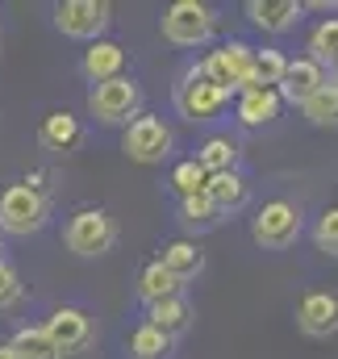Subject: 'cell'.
<instances>
[{
	"label": "cell",
	"mask_w": 338,
	"mask_h": 359,
	"mask_svg": "<svg viewBox=\"0 0 338 359\" xmlns=\"http://www.w3.org/2000/svg\"><path fill=\"white\" fill-rule=\"evenodd\" d=\"M50 222V196L34 184H8L0 192V234L13 238H29Z\"/></svg>",
	"instance_id": "6da1fadb"
},
{
	"label": "cell",
	"mask_w": 338,
	"mask_h": 359,
	"mask_svg": "<svg viewBox=\"0 0 338 359\" xmlns=\"http://www.w3.org/2000/svg\"><path fill=\"white\" fill-rule=\"evenodd\" d=\"M251 50L255 46L243 42V38L217 42V46L196 63V72H201L209 84H217L226 96H238V92L251 88Z\"/></svg>",
	"instance_id": "7a4b0ae2"
},
{
	"label": "cell",
	"mask_w": 338,
	"mask_h": 359,
	"mask_svg": "<svg viewBox=\"0 0 338 359\" xmlns=\"http://www.w3.org/2000/svg\"><path fill=\"white\" fill-rule=\"evenodd\" d=\"M217 29V13L205 0H175L159 17V34L171 46H205Z\"/></svg>",
	"instance_id": "3957f363"
},
{
	"label": "cell",
	"mask_w": 338,
	"mask_h": 359,
	"mask_svg": "<svg viewBox=\"0 0 338 359\" xmlns=\"http://www.w3.org/2000/svg\"><path fill=\"white\" fill-rule=\"evenodd\" d=\"M63 243L67 251H76L80 259H96V255H109L113 243H117V222L104 213V209H76L63 226Z\"/></svg>",
	"instance_id": "277c9868"
},
{
	"label": "cell",
	"mask_w": 338,
	"mask_h": 359,
	"mask_svg": "<svg viewBox=\"0 0 338 359\" xmlns=\"http://www.w3.org/2000/svg\"><path fill=\"white\" fill-rule=\"evenodd\" d=\"M138 104H142V92H138V84L130 76L92 84V92H88V113L100 126H130L138 117Z\"/></svg>",
	"instance_id": "5b68a950"
},
{
	"label": "cell",
	"mask_w": 338,
	"mask_h": 359,
	"mask_svg": "<svg viewBox=\"0 0 338 359\" xmlns=\"http://www.w3.org/2000/svg\"><path fill=\"white\" fill-rule=\"evenodd\" d=\"M175 109H180V117L184 121H217L226 109H230V96L217 88V84H209L196 67H188L184 76H180V84H175Z\"/></svg>",
	"instance_id": "8992f818"
},
{
	"label": "cell",
	"mask_w": 338,
	"mask_h": 359,
	"mask_svg": "<svg viewBox=\"0 0 338 359\" xmlns=\"http://www.w3.org/2000/svg\"><path fill=\"white\" fill-rule=\"evenodd\" d=\"M251 238L263 251H288L301 238V209L292 201H267L251 217Z\"/></svg>",
	"instance_id": "52a82bcc"
},
{
	"label": "cell",
	"mask_w": 338,
	"mask_h": 359,
	"mask_svg": "<svg viewBox=\"0 0 338 359\" xmlns=\"http://www.w3.org/2000/svg\"><path fill=\"white\" fill-rule=\"evenodd\" d=\"M171 126L163 117H155V113H138L130 126H126V134H121V151L134 159V163H163L171 155Z\"/></svg>",
	"instance_id": "ba28073f"
},
{
	"label": "cell",
	"mask_w": 338,
	"mask_h": 359,
	"mask_svg": "<svg viewBox=\"0 0 338 359\" xmlns=\"http://www.w3.org/2000/svg\"><path fill=\"white\" fill-rule=\"evenodd\" d=\"M109 21H113V8L104 0H59L55 4V25L80 42H96L109 29Z\"/></svg>",
	"instance_id": "9c48e42d"
},
{
	"label": "cell",
	"mask_w": 338,
	"mask_h": 359,
	"mask_svg": "<svg viewBox=\"0 0 338 359\" xmlns=\"http://www.w3.org/2000/svg\"><path fill=\"white\" fill-rule=\"evenodd\" d=\"M42 330L50 334V343L59 347V355L84 351L88 343H92V318H88L80 305H59V309L42 322Z\"/></svg>",
	"instance_id": "30bf717a"
},
{
	"label": "cell",
	"mask_w": 338,
	"mask_h": 359,
	"mask_svg": "<svg viewBox=\"0 0 338 359\" xmlns=\"http://www.w3.org/2000/svg\"><path fill=\"white\" fill-rule=\"evenodd\" d=\"M297 326L309 339H330V334H338V292H326V288L305 292L297 301Z\"/></svg>",
	"instance_id": "8fae6325"
},
{
	"label": "cell",
	"mask_w": 338,
	"mask_h": 359,
	"mask_svg": "<svg viewBox=\"0 0 338 359\" xmlns=\"http://www.w3.org/2000/svg\"><path fill=\"white\" fill-rule=\"evenodd\" d=\"M326 84V67H318L309 55H297V59H288V67H284V80H280V100L284 104H305L313 92Z\"/></svg>",
	"instance_id": "7c38bea8"
},
{
	"label": "cell",
	"mask_w": 338,
	"mask_h": 359,
	"mask_svg": "<svg viewBox=\"0 0 338 359\" xmlns=\"http://www.w3.org/2000/svg\"><path fill=\"white\" fill-rule=\"evenodd\" d=\"M38 142H42L46 151H55V155H72V151H80V142H84V126H80L76 113L55 109V113H46L42 126H38Z\"/></svg>",
	"instance_id": "4fadbf2b"
},
{
	"label": "cell",
	"mask_w": 338,
	"mask_h": 359,
	"mask_svg": "<svg viewBox=\"0 0 338 359\" xmlns=\"http://www.w3.org/2000/svg\"><path fill=\"white\" fill-rule=\"evenodd\" d=\"M247 17L263 34H288L305 17V4L301 0H247Z\"/></svg>",
	"instance_id": "5bb4252c"
},
{
	"label": "cell",
	"mask_w": 338,
	"mask_h": 359,
	"mask_svg": "<svg viewBox=\"0 0 338 359\" xmlns=\"http://www.w3.org/2000/svg\"><path fill=\"white\" fill-rule=\"evenodd\" d=\"M280 109H284V100H280L276 88H247V92L234 96V117H238V126H247V130L271 126V121L280 117Z\"/></svg>",
	"instance_id": "9a60e30c"
},
{
	"label": "cell",
	"mask_w": 338,
	"mask_h": 359,
	"mask_svg": "<svg viewBox=\"0 0 338 359\" xmlns=\"http://www.w3.org/2000/svg\"><path fill=\"white\" fill-rule=\"evenodd\" d=\"M126 46L113 42V38H96L92 46L84 50V76L92 84H104V80H117L126 76Z\"/></svg>",
	"instance_id": "2e32d148"
},
{
	"label": "cell",
	"mask_w": 338,
	"mask_h": 359,
	"mask_svg": "<svg viewBox=\"0 0 338 359\" xmlns=\"http://www.w3.org/2000/svg\"><path fill=\"white\" fill-rule=\"evenodd\" d=\"M205 196H209V205L226 217V213H238V209L251 201V184L238 176V168H234V172H217V176L205 180Z\"/></svg>",
	"instance_id": "e0dca14e"
},
{
	"label": "cell",
	"mask_w": 338,
	"mask_h": 359,
	"mask_svg": "<svg viewBox=\"0 0 338 359\" xmlns=\"http://www.w3.org/2000/svg\"><path fill=\"white\" fill-rule=\"evenodd\" d=\"M159 264L184 284V280H196V276L205 271V251H201L192 238H171L168 247H163V255H159Z\"/></svg>",
	"instance_id": "ac0fdd59"
},
{
	"label": "cell",
	"mask_w": 338,
	"mask_h": 359,
	"mask_svg": "<svg viewBox=\"0 0 338 359\" xmlns=\"http://www.w3.org/2000/svg\"><path fill=\"white\" fill-rule=\"evenodd\" d=\"M147 322L155 326V330H163L171 343L192 326V305L184 301V297H168V301H155V305H147Z\"/></svg>",
	"instance_id": "d6986e66"
},
{
	"label": "cell",
	"mask_w": 338,
	"mask_h": 359,
	"mask_svg": "<svg viewBox=\"0 0 338 359\" xmlns=\"http://www.w3.org/2000/svg\"><path fill=\"white\" fill-rule=\"evenodd\" d=\"M196 163L205 168V176L234 172V168H238V142H234L230 134H209V138L196 147Z\"/></svg>",
	"instance_id": "ffe728a7"
},
{
	"label": "cell",
	"mask_w": 338,
	"mask_h": 359,
	"mask_svg": "<svg viewBox=\"0 0 338 359\" xmlns=\"http://www.w3.org/2000/svg\"><path fill=\"white\" fill-rule=\"evenodd\" d=\"M180 288H184V284H180V280L159 264V259H151L147 268L138 271V301H142V305H155V301L180 297Z\"/></svg>",
	"instance_id": "44dd1931"
},
{
	"label": "cell",
	"mask_w": 338,
	"mask_h": 359,
	"mask_svg": "<svg viewBox=\"0 0 338 359\" xmlns=\"http://www.w3.org/2000/svg\"><path fill=\"white\" fill-rule=\"evenodd\" d=\"M288 67V55L276 46H255L251 50V88H280Z\"/></svg>",
	"instance_id": "7402d4cb"
},
{
	"label": "cell",
	"mask_w": 338,
	"mask_h": 359,
	"mask_svg": "<svg viewBox=\"0 0 338 359\" xmlns=\"http://www.w3.org/2000/svg\"><path fill=\"white\" fill-rule=\"evenodd\" d=\"M305 55L318 63V67H334L338 63V17H322L313 29H309V42H305Z\"/></svg>",
	"instance_id": "603a6c76"
},
{
	"label": "cell",
	"mask_w": 338,
	"mask_h": 359,
	"mask_svg": "<svg viewBox=\"0 0 338 359\" xmlns=\"http://www.w3.org/2000/svg\"><path fill=\"white\" fill-rule=\"evenodd\" d=\"M8 347L17 351V359H63L42 326H17V334L8 339Z\"/></svg>",
	"instance_id": "cb8c5ba5"
},
{
	"label": "cell",
	"mask_w": 338,
	"mask_h": 359,
	"mask_svg": "<svg viewBox=\"0 0 338 359\" xmlns=\"http://www.w3.org/2000/svg\"><path fill=\"white\" fill-rule=\"evenodd\" d=\"M301 113H305V121H309V126L338 130V88L326 80L322 88H318L309 100H305V104H301Z\"/></svg>",
	"instance_id": "d4e9b609"
},
{
	"label": "cell",
	"mask_w": 338,
	"mask_h": 359,
	"mask_svg": "<svg viewBox=\"0 0 338 359\" xmlns=\"http://www.w3.org/2000/svg\"><path fill=\"white\" fill-rule=\"evenodd\" d=\"M175 347L163 330H155L151 322H138L130 330V355L134 359H168V351Z\"/></svg>",
	"instance_id": "484cf974"
},
{
	"label": "cell",
	"mask_w": 338,
	"mask_h": 359,
	"mask_svg": "<svg viewBox=\"0 0 338 359\" xmlns=\"http://www.w3.org/2000/svg\"><path fill=\"white\" fill-rule=\"evenodd\" d=\"M180 222H184L188 230H213V226L222 222V213L209 205L205 192H196V196H180Z\"/></svg>",
	"instance_id": "4316f807"
},
{
	"label": "cell",
	"mask_w": 338,
	"mask_h": 359,
	"mask_svg": "<svg viewBox=\"0 0 338 359\" xmlns=\"http://www.w3.org/2000/svg\"><path fill=\"white\" fill-rule=\"evenodd\" d=\"M205 168L196 163V159H180L175 168H171V188H175V196H196V192H205Z\"/></svg>",
	"instance_id": "83f0119b"
},
{
	"label": "cell",
	"mask_w": 338,
	"mask_h": 359,
	"mask_svg": "<svg viewBox=\"0 0 338 359\" xmlns=\"http://www.w3.org/2000/svg\"><path fill=\"white\" fill-rule=\"evenodd\" d=\"M313 243H318V251L338 255V205H330V209L318 217V226H313Z\"/></svg>",
	"instance_id": "f1b7e54d"
},
{
	"label": "cell",
	"mask_w": 338,
	"mask_h": 359,
	"mask_svg": "<svg viewBox=\"0 0 338 359\" xmlns=\"http://www.w3.org/2000/svg\"><path fill=\"white\" fill-rule=\"evenodd\" d=\"M17 301H21V276L13 264L0 259V309H13Z\"/></svg>",
	"instance_id": "f546056e"
},
{
	"label": "cell",
	"mask_w": 338,
	"mask_h": 359,
	"mask_svg": "<svg viewBox=\"0 0 338 359\" xmlns=\"http://www.w3.org/2000/svg\"><path fill=\"white\" fill-rule=\"evenodd\" d=\"M0 359H17V351H13L8 343H0Z\"/></svg>",
	"instance_id": "4dcf8cb0"
},
{
	"label": "cell",
	"mask_w": 338,
	"mask_h": 359,
	"mask_svg": "<svg viewBox=\"0 0 338 359\" xmlns=\"http://www.w3.org/2000/svg\"><path fill=\"white\" fill-rule=\"evenodd\" d=\"M326 80H330V84H334V88H338V63H334V67H330V72H326Z\"/></svg>",
	"instance_id": "1f68e13d"
},
{
	"label": "cell",
	"mask_w": 338,
	"mask_h": 359,
	"mask_svg": "<svg viewBox=\"0 0 338 359\" xmlns=\"http://www.w3.org/2000/svg\"><path fill=\"white\" fill-rule=\"evenodd\" d=\"M0 251H4V243H0Z\"/></svg>",
	"instance_id": "d6a6232c"
}]
</instances>
